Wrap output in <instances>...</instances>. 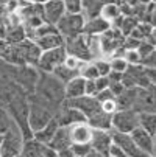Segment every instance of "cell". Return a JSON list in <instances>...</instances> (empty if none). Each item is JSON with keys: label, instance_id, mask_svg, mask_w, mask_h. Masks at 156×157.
<instances>
[{"label": "cell", "instance_id": "cell-1", "mask_svg": "<svg viewBox=\"0 0 156 157\" xmlns=\"http://www.w3.org/2000/svg\"><path fill=\"white\" fill-rule=\"evenodd\" d=\"M28 100H33L39 103L41 106L47 107L55 115L62 106L66 97H64V84L58 81L52 73H39V78L36 81L34 90L28 95Z\"/></svg>", "mask_w": 156, "mask_h": 157}, {"label": "cell", "instance_id": "cell-2", "mask_svg": "<svg viewBox=\"0 0 156 157\" xmlns=\"http://www.w3.org/2000/svg\"><path fill=\"white\" fill-rule=\"evenodd\" d=\"M24 136L17 124L11 120V126L2 136V143H0V157H17L22 152L24 146Z\"/></svg>", "mask_w": 156, "mask_h": 157}, {"label": "cell", "instance_id": "cell-3", "mask_svg": "<svg viewBox=\"0 0 156 157\" xmlns=\"http://www.w3.org/2000/svg\"><path fill=\"white\" fill-rule=\"evenodd\" d=\"M139 128V112L134 109H119L111 115V131L131 134Z\"/></svg>", "mask_w": 156, "mask_h": 157}, {"label": "cell", "instance_id": "cell-4", "mask_svg": "<svg viewBox=\"0 0 156 157\" xmlns=\"http://www.w3.org/2000/svg\"><path fill=\"white\" fill-rule=\"evenodd\" d=\"M84 22H86V16L83 13L80 14H69L66 13L55 25L58 28V33L64 37H75L78 34H83V28H84Z\"/></svg>", "mask_w": 156, "mask_h": 157}, {"label": "cell", "instance_id": "cell-5", "mask_svg": "<svg viewBox=\"0 0 156 157\" xmlns=\"http://www.w3.org/2000/svg\"><path fill=\"white\" fill-rule=\"evenodd\" d=\"M66 55H67V52H66L64 45L56 47V48H50V50H44V52H41V55L38 58L36 67L42 73H52V70L55 67L62 64Z\"/></svg>", "mask_w": 156, "mask_h": 157}, {"label": "cell", "instance_id": "cell-6", "mask_svg": "<svg viewBox=\"0 0 156 157\" xmlns=\"http://www.w3.org/2000/svg\"><path fill=\"white\" fill-rule=\"evenodd\" d=\"M52 118H53V114H52L47 107L41 106L39 103H36V101H33V100H28L27 121H28V126H30L31 132L41 129L42 126H46Z\"/></svg>", "mask_w": 156, "mask_h": 157}, {"label": "cell", "instance_id": "cell-7", "mask_svg": "<svg viewBox=\"0 0 156 157\" xmlns=\"http://www.w3.org/2000/svg\"><path fill=\"white\" fill-rule=\"evenodd\" d=\"M62 104L69 106V107H74L78 112H81V114L86 117V121L102 110L100 109V101L95 97H87V95H83V97H78V98H70V100H64Z\"/></svg>", "mask_w": 156, "mask_h": 157}, {"label": "cell", "instance_id": "cell-8", "mask_svg": "<svg viewBox=\"0 0 156 157\" xmlns=\"http://www.w3.org/2000/svg\"><path fill=\"white\" fill-rule=\"evenodd\" d=\"M64 48L67 52V55H72L78 58L80 61H91V55L87 50V44H86V36L78 34L75 37H67L64 39Z\"/></svg>", "mask_w": 156, "mask_h": 157}, {"label": "cell", "instance_id": "cell-9", "mask_svg": "<svg viewBox=\"0 0 156 157\" xmlns=\"http://www.w3.org/2000/svg\"><path fill=\"white\" fill-rule=\"evenodd\" d=\"M111 139H113V143H116L128 157H150L148 154H145L144 151H141L138 148V145L133 142L130 134H122V132L111 131Z\"/></svg>", "mask_w": 156, "mask_h": 157}, {"label": "cell", "instance_id": "cell-10", "mask_svg": "<svg viewBox=\"0 0 156 157\" xmlns=\"http://www.w3.org/2000/svg\"><path fill=\"white\" fill-rule=\"evenodd\" d=\"M69 128V137L72 145H89L92 140L94 129L89 126L87 121H80L75 124L67 126Z\"/></svg>", "mask_w": 156, "mask_h": 157}, {"label": "cell", "instance_id": "cell-11", "mask_svg": "<svg viewBox=\"0 0 156 157\" xmlns=\"http://www.w3.org/2000/svg\"><path fill=\"white\" fill-rule=\"evenodd\" d=\"M130 136H131L133 142L138 145V148L141 151H144L150 157H154V136L148 134L142 128H136L134 131L130 134Z\"/></svg>", "mask_w": 156, "mask_h": 157}, {"label": "cell", "instance_id": "cell-12", "mask_svg": "<svg viewBox=\"0 0 156 157\" xmlns=\"http://www.w3.org/2000/svg\"><path fill=\"white\" fill-rule=\"evenodd\" d=\"M42 11H44V20L52 25H56L58 20L66 14L62 0H49L42 5Z\"/></svg>", "mask_w": 156, "mask_h": 157}, {"label": "cell", "instance_id": "cell-13", "mask_svg": "<svg viewBox=\"0 0 156 157\" xmlns=\"http://www.w3.org/2000/svg\"><path fill=\"white\" fill-rule=\"evenodd\" d=\"M16 47H17V50L20 52V55H22V58H24V61H25L27 65H36L38 58H39V55H41V50H39V47L36 45L34 40H31V39H24L22 42L16 44Z\"/></svg>", "mask_w": 156, "mask_h": 157}, {"label": "cell", "instance_id": "cell-14", "mask_svg": "<svg viewBox=\"0 0 156 157\" xmlns=\"http://www.w3.org/2000/svg\"><path fill=\"white\" fill-rule=\"evenodd\" d=\"M109 28H111L109 22H106L100 16H94V17H87L86 19L84 28H83V34H87V36H102Z\"/></svg>", "mask_w": 156, "mask_h": 157}, {"label": "cell", "instance_id": "cell-15", "mask_svg": "<svg viewBox=\"0 0 156 157\" xmlns=\"http://www.w3.org/2000/svg\"><path fill=\"white\" fill-rule=\"evenodd\" d=\"M113 143V139H111V131H100V129H94L92 134V140H91V148L97 149L100 152L108 154V149Z\"/></svg>", "mask_w": 156, "mask_h": 157}, {"label": "cell", "instance_id": "cell-16", "mask_svg": "<svg viewBox=\"0 0 156 157\" xmlns=\"http://www.w3.org/2000/svg\"><path fill=\"white\" fill-rule=\"evenodd\" d=\"M58 128H59V124H58L56 118L53 117L46 126H42L41 129H38V131L33 132V139L36 142L42 143V145H49L50 140L53 139V136H55V132H56Z\"/></svg>", "mask_w": 156, "mask_h": 157}, {"label": "cell", "instance_id": "cell-17", "mask_svg": "<svg viewBox=\"0 0 156 157\" xmlns=\"http://www.w3.org/2000/svg\"><path fill=\"white\" fill-rule=\"evenodd\" d=\"M70 145H72V142H70V137H69V128L67 126H59L55 132L53 139L50 140V143L47 146H50L55 151H59V149H64V148H69Z\"/></svg>", "mask_w": 156, "mask_h": 157}, {"label": "cell", "instance_id": "cell-18", "mask_svg": "<svg viewBox=\"0 0 156 157\" xmlns=\"http://www.w3.org/2000/svg\"><path fill=\"white\" fill-rule=\"evenodd\" d=\"M84 95V79L81 76H75L64 84V97L66 100L78 98Z\"/></svg>", "mask_w": 156, "mask_h": 157}, {"label": "cell", "instance_id": "cell-19", "mask_svg": "<svg viewBox=\"0 0 156 157\" xmlns=\"http://www.w3.org/2000/svg\"><path fill=\"white\" fill-rule=\"evenodd\" d=\"M34 42H36V45L39 47V50L44 52V50H50V48H56V47L64 45V37L59 33H53V34L38 37V39H34Z\"/></svg>", "mask_w": 156, "mask_h": 157}, {"label": "cell", "instance_id": "cell-20", "mask_svg": "<svg viewBox=\"0 0 156 157\" xmlns=\"http://www.w3.org/2000/svg\"><path fill=\"white\" fill-rule=\"evenodd\" d=\"M98 16L102 19H105L106 22H114L117 17L122 16L120 13V3H113V2H106V3H102L100 5V10H98Z\"/></svg>", "mask_w": 156, "mask_h": 157}, {"label": "cell", "instance_id": "cell-21", "mask_svg": "<svg viewBox=\"0 0 156 157\" xmlns=\"http://www.w3.org/2000/svg\"><path fill=\"white\" fill-rule=\"evenodd\" d=\"M89 126L92 129H100V131H111V115L105 114V112H98L94 117L87 120Z\"/></svg>", "mask_w": 156, "mask_h": 157}, {"label": "cell", "instance_id": "cell-22", "mask_svg": "<svg viewBox=\"0 0 156 157\" xmlns=\"http://www.w3.org/2000/svg\"><path fill=\"white\" fill-rule=\"evenodd\" d=\"M44 146H46V145L36 142L34 139L25 140V142H24V146H22L20 155H22V157H41Z\"/></svg>", "mask_w": 156, "mask_h": 157}, {"label": "cell", "instance_id": "cell-23", "mask_svg": "<svg viewBox=\"0 0 156 157\" xmlns=\"http://www.w3.org/2000/svg\"><path fill=\"white\" fill-rule=\"evenodd\" d=\"M86 36V44H87V50L91 55V61L100 59L103 58V52H102V42H100V36Z\"/></svg>", "mask_w": 156, "mask_h": 157}, {"label": "cell", "instance_id": "cell-24", "mask_svg": "<svg viewBox=\"0 0 156 157\" xmlns=\"http://www.w3.org/2000/svg\"><path fill=\"white\" fill-rule=\"evenodd\" d=\"M139 128L147 131L148 134H156V115L154 112H141L139 114Z\"/></svg>", "mask_w": 156, "mask_h": 157}, {"label": "cell", "instance_id": "cell-25", "mask_svg": "<svg viewBox=\"0 0 156 157\" xmlns=\"http://www.w3.org/2000/svg\"><path fill=\"white\" fill-rule=\"evenodd\" d=\"M52 75H53L58 81H61L62 84H66L67 81H70L72 78L78 76V72H77V70H70V69H67L66 65L59 64L58 67H55V69L52 70Z\"/></svg>", "mask_w": 156, "mask_h": 157}, {"label": "cell", "instance_id": "cell-26", "mask_svg": "<svg viewBox=\"0 0 156 157\" xmlns=\"http://www.w3.org/2000/svg\"><path fill=\"white\" fill-rule=\"evenodd\" d=\"M24 39H27L24 25H22V27H6L5 40L8 44H19V42L24 40Z\"/></svg>", "mask_w": 156, "mask_h": 157}, {"label": "cell", "instance_id": "cell-27", "mask_svg": "<svg viewBox=\"0 0 156 157\" xmlns=\"http://www.w3.org/2000/svg\"><path fill=\"white\" fill-rule=\"evenodd\" d=\"M78 76H81L83 79H95L97 76H100L94 61H84L78 69Z\"/></svg>", "mask_w": 156, "mask_h": 157}, {"label": "cell", "instance_id": "cell-28", "mask_svg": "<svg viewBox=\"0 0 156 157\" xmlns=\"http://www.w3.org/2000/svg\"><path fill=\"white\" fill-rule=\"evenodd\" d=\"M138 24H139V20H138L136 17H133V16H123L119 31L122 33V36H123V37H126V36H130V34H131V31L136 28V25H138Z\"/></svg>", "mask_w": 156, "mask_h": 157}, {"label": "cell", "instance_id": "cell-29", "mask_svg": "<svg viewBox=\"0 0 156 157\" xmlns=\"http://www.w3.org/2000/svg\"><path fill=\"white\" fill-rule=\"evenodd\" d=\"M111 65V72H117V73H125L128 69V62L123 58H111L108 59Z\"/></svg>", "mask_w": 156, "mask_h": 157}, {"label": "cell", "instance_id": "cell-30", "mask_svg": "<svg viewBox=\"0 0 156 157\" xmlns=\"http://www.w3.org/2000/svg\"><path fill=\"white\" fill-rule=\"evenodd\" d=\"M64 3V10L69 14H80L83 13V6H81V0H62Z\"/></svg>", "mask_w": 156, "mask_h": 157}, {"label": "cell", "instance_id": "cell-31", "mask_svg": "<svg viewBox=\"0 0 156 157\" xmlns=\"http://www.w3.org/2000/svg\"><path fill=\"white\" fill-rule=\"evenodd\" d=\"M95 64V69L98 72L100 76H108L109 72H111V65H109V61L106 58H100V59H95L94 61Z\"/></svg>", "mask_w": 156, "mask_h": 157}, {"label": "cell", "instance_id": "cell-32", "mask_svg": "<svg viewBox=\"0 0 156 157\" xmlns=\"http://www.w3.org/2000/svg\"><path fill=\"white\" fill-rule=\"evenodd\" d=\"M100 109H102V112H105V114L113 115L116 110H119L116 98H109V100H105V101H102V103H100Z\"/></svg>", "mask_w": 156, "mask_h": 157}, {"label": "cell", "instance_id": "cell-33", "mask_svg": "<svg viewBox=\"0 0 156 157\" xmlns=\"http://www.w3.org/2000/svg\"><path fill=\"white\" fill-rule=\"evenodd\" d=\"M123 59L128 62V65H138L141 64V55L138 50H125Z\"/></svg>", "mask_w": 156, "mask_h": 157}, {"label": "cell", "instance_id": "cell-34", "mask_svg": "<svg viewBox=\"0 0 156 157\" xmlns=\"http://www.w3.org/2000/svg\"><path fill=\"white\" fill-rule=\"evenodd\" d=\"M83 64V61H80L78 58H75V56H72V55H66V58H64V61H62V65H66L67 69H70V70H77L78 72V69H80V65Z\"/></svg>", "mask_w": 156, "mask_h": 157}, {"label": "cell", "instance_id": "cell-35", "mask_svg": "<svg viewBox=\"0 0 156 157\" xmlns=\"http://www.w3.org/2000/svg\"><path fill=\"white\" fill-rule=\"evenodd\" d=\"M136 50L139 52L141 58H144V56H147V55H150V53L154 52V45H153V44H150V42H147V40H141Z\"/></svg>", "mask_w": 156, "mask_h": 157}, {"label": "cell", "instance_id": "cell-36", "mask_svg": "<svg viewBox=\"0 0 156 157\" xmlns=\"http://www.w3.org/2000/svg\"><path fill=\"white\" fill-rule=\"evenodd\" d=\"M94 84H95L97 94H98V92H102V90H105V89L109 87V79H108V76H97L94 79Z\"/></svg>", "mask_w": 156, "mask_h": 157}, {"label": "cell", "instance_id": "cell-37", "mask_svg": "<svg viewBox=\"0 0 156 157\" xmlns=\"http://www.w3.org/2000/svg\"><path fill=\"white\" fill-rule=\"evenodd\" d=\"M70 149H72L74 155L84 157L87 154V151L91 149V145H70Z\"/></svg>", "mask_w": 156, "mask_h": 157}, {"label": "cell", "instance_id": "cell-38", "mask_svg": "<svg viewBox=\"0 0 156 157\" xmlns=\"http://www.w3.org/2000/svg\"><path fill=\"white\" fill-rule=\"evenodd\" d=\"M84 95H87V97H95L97 95L94 79H84Z\"/></svg>", "mask_w": 156, "mask_h": 157}, {"label": "cell", "instance_id": "cell-39", "mask_svg": "<svg viewBox=\"0 0 156 157\" xmlns=\"http://www.w3.org/2000/svg\"><path fill=\"white\" fill-rule=\"evenodd\" d=\"M109 92L113 94L114 97H119L123 90H125V86L122 84V81H119V82H109Z\"/></svg>", "mask_w": 156, "mask_h": 157}, {"label": "cell", "instance_id": "cell-40", "mask_svg": "<svg viewBox=\"0 0 156 157\" xmlns=\"http://www.w3.org/2000/svg\"><path fill=\"white\" fill-rule=\"evenodd\" d=\"M108 155H109V157H128L116 143H111V146H109V149H108Z\"/></svg>", "mask_w": 156, "mask_h": 157}, {"label": "cell", "instance_id": "cell-41", "mask_svg": "<svg viewBox=\"0 0 156 157\" xmlns=\"http://www.w3.org/2000/svg\"><path fill=\"white\" fill-rule=\"evenodd\" d=\"M42 157H58V152L55 151V149H52L50 146H44V149H42Z\"/></svg>", "mask_w": 156, "mask_h": 157}, {"label": "cell", "instance_id": "cell-42", "mask_svg": "<svg viewBox=\"0 0 156 157\" xmlns=\"http://www.w3.org/2000/svg\"><path fill=\"white\" fill-rule=\"evenodd\" d=\"M84 157H109L108 154H105V152H100V151H97V149H89L87 151V154L84 155Z\"/></svg>", "mask_w": 156, "mask_h": 157}, {"label": "cell", "instance_id": "cell-43", "mask_svg": "<svg viewBox=\"0 0 156 157\" xmlns=\"http://www.w3.org/2000/svg\"><path fill=\"white\" fill-rule=\"evenodd\" d=\"M56 152H58V157H74V152H72L70 146L69 148H64V149H59Z\"/></svg>", "mask_w": 156, "mask_h": 157}, {"label": "cell", "instance_id": "cell-44", "mask_svg": "<svg viewBox=\"0 0 156 157\" xmlns=\"http://www.w3.org/2000/svg\"><path fill=\"white\" fill-rule=\"evenodd\" d=\"M34 0H19V6L20 5H24V3H33Z\"/></svg>", "mask_w": 156, "mask_h": 157}, {"label": "cell", "instance_id": "cell-45", "mask_svg": "<svg viewBox=\"0 0 156 157\" xmlns=\"http://www.w3.org/2000/svg\"><path fill=\"white\" fill-rule=\"evenodd\" d=\"M150 2H154V0H138V3H141V5H147Z\"/></svg>", "mask_w": 156, "mask_h": 157}, {"label": "cell", "instance_id": "cell-46", "mask_svg": "<svg viewBox=\"0 0 156 157\" xmlns=\"http://www.w3.org/2000/svg\"><path fill=\"white\" fill-rule=\"evenodd\" d=\"M0 143H2V136H0Z\"/></svg>", "mask_w": 156, "mask_h": 157}, {"label": "cell", "instance_id": "cell-47", "mask_svg": "<svg viewBox=\"0 0 156 157\" xmlns=\"http://www.w3.org/2000/svg\"><path fill=\"white\" fill-rule=\"evenodd\" d=\"M74 157H80V155H74Z\"/></svg>", "mask_w": 156, "mask_h": 157}, {"label": "cell", "instance_id": "cell-48", "mask_svg": "<svg viewBox=\"0 0 156 157\" xmlns=\"http://www.w3.org/2000/svg\"><path fill=\"white\" fill-rule=\"evenodd\" d=\"M17 157H22V155H17Z\"/></svg>", "mask_w": 156, "mask_h": 157}]
</instances>
